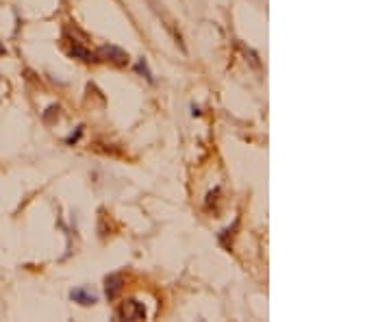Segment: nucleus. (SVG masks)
Returning <instances> with one entry per match:
<instances>
[{
    "label": "nucleus",
    "mask_w": 391,
    "mask_h": 322,
    "mask_svg": "<svg viewBox=\"0 0 391 322\" xmlns=\"http://www.w3.org/2000/svg\"><path fill=\"white\" fill-rule=\"evenodd\" d=\"M118 318H122V320H144L146 318V307L135 299L124 301L122 303V307L118 309Z\"/></svg>",
    "instance_id": "obj_1"
},
{
    "label": "nucleus",
    "mask_w": 391,
    "mask_h": 322,
    "mask_svg": "<svg viewBox=\"0 0 391 322\" xmlns=\"http://www.w3.org/2000/svg\"><path fill=\"white\" fill-rule=\"evenodd\" d=\"M98 59H104V61H111L116 66H126L128 63V55L122 50L118 46H102L98 50Z\"/></svg>",
    "instance_id": "obj_2"
},
{
    "label": "nucleus",
    "mask_w": 391,
    "mask_h": 322,
    "mask_svg": "<svg viewBox=\"0 0 391 322\" xmlns=\"http://www.w3.org/2000/svg\"><path fill=\"white\" fill-rule=\"evenodd\" d=\"M70 299L74 301V303H78V305H83V307H89V305H94V303H98V296H96V292H92L89 287H74L70 292Z\"/></svg>",
    "instance_id": "obj_3"
},
{
    "label": "nucleus",
    "mask_w": 391,
    "mask_h": 322,
    "mask_svg": "<svg viewBox=\"0 0 391 322\" xmlns=\"http://www.w3.org/2000/svg\"><path fill=\"white\" fill-rule=\"evenodd\" d=\"M104 283H107V287H104V289H107V299L113 301V299H116V296L120 294L124 279H122V275H111V277H107V281H104Z\"/></svg>",
    "instance_id": "obj_4"
},
{
    "label": "nucleus",
    "mask_w": 391,
    "mask_h": 322,
    "mask_svg": "<svg viewBox=\"0 0 391 322\" xmlns=\"http://www.w3.org/2000/svg\"><path fill=\"white\" fill-rule=\"evenodd\" d=\"M70 44H72V48H70V55H72V57L83 59V61H96V55H92V52L87 50V48H83V46L76 42V39H72Z\"/></svg>",
    "instance_id": "obj_5"
},
{
    "label": "nucleus",
    "mask_w": 391,
    "mask_h": 322,
    "mask_svg": "<svg viewBox=\"0 0 391 322\" xmlns=\"http://www.w3.org/2000/svg\"><path fill=\"white\" fill-rule=\"evenodd\" d=\"M135 70L137 72H139V74H144L146 78H148V81H152V72L148 70V66H146V61L144 59H139V61H137V66H135Z\"/></svg>",
    "instance_id": "obj_6"
}]
</instances>
